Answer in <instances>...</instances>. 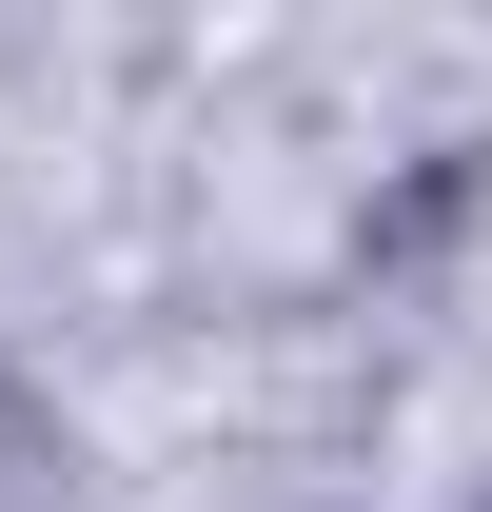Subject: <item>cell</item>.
Wrapping results in <instances>:
<instances>
[]
</instances>
